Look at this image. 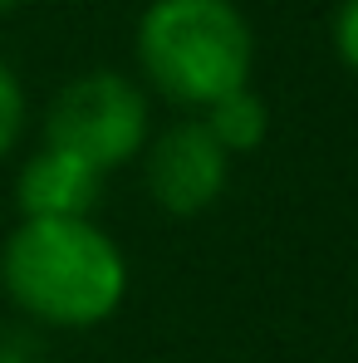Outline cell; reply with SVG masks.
I'll use <instances>...</instances> for the list:
<instances>
[{"label":"cell","instance_id":"cell-8","mask_svg":"<svg viewBox=\"0 0 358 363\" xmlns=\"http://www.w3.org/2000/svg\"><path fill=\"white\" fill-rule=\"evenodd\" d=\"M0 363H50L40 329L25 319H0Z\"/></svg>","mask_w":358,"mask_h":363},{"label":"cell","instance_id":"cell-10","mask_svg":"<svg viewBox=\"0 0 358 363\" xmlns=\"http://www.w3.org/2000/svg\"><path fill=\"white\" fill-rule=\"evenodd\" d=\"M15 5H20V0H0V20H5V15H10Z\"/></svg>","mask_w":358,"mask_h":363},{"label":"cell","instance_id":"cell-2","mask_svg":"<svg viewBox=\"0 0 358 363\" xmlns=\"http://www.w3.org/2000/svg\"><path fill=\"white\" fill-rule=\"evenodd\" d=\"M142 79L181 108H211L250 84L255 35L231 0H152L138 20Z\"/></svg>","mask_w":358,"mask_h":363},{"label":"cell","instance_id":"cell-4","mask_svg":"<svg viewBox=\"0 0 358 363\" xmlns=\"http://www.w3.org/2000/svg\"><path fill=\"white\" fill-rule=\"evenodd\" d=\"M226 182H231V157L201 128V118L172 123L152 138V147H147V191H152L157 211L191 221V216H201L221 201Z\"/></svg>","mask_w":358,"mask_h":363},{"label":"cell","instance_id":"cell-9","mask_svg":"<svg viewBox=\"0 0 358 363\" xmlns=\"http://www.w3.org/2000/svg\"><path fill=\"white\" fill-rule=\"evenodd\" d=\"M329 40H334V55H339V64H344L349 74H358V0H344V5L334 10Z\"/></svg>","mask_w":358,"mask_h":363},{"label":"cell","instance_id":"cell-5","mask_svg":"<svg viewBox=\"0 0 358 363\" xmlns=\"http://www.w3.org/2000/svg\"><path fill=\"white\" fill-rule=\"evenodd\" d=\"M104 196V172L69 157L60 147H40L25 157L15 177V206L20 221H89Z\"/></svg>","mask_w":358,"mask_h":363},{"label":"cell","instance_id":"cell-1","mask_svg":"<svg viewBox=\"0 0 358 363\" xmlns=\"http://www.w3.org/2000/svg\"><path fill=\"white\" fill-rule=\"evenodd\" d=\"M0 290L35 329H94L118 314L128 260L94 216L20 221L0 245Z\"/></svg>","mask_w":358,"mask_h":363},{"label":"cell","instance_id":"cell-6","mask_svg":"<svg viewBox=\"0 0 358 363\" xmlns=\"http://www.w3.org/2000/svg\"><path fill=\"white\" fill-rule=\"evenodd\" d=\"M201 128L221 143L226 157L255 152V147L265 143V133H270V108H265V99L245 84V89H236V94L216 99L211 108H201Z\"/></svg>","mask_w":358,"mask_h":363},{"label":"cell","instance_id":"cell-3","mask_svg":"<svg viewBox=\"0 0 358 363\" xmlns=\"http://www.w3.org/2000/svg\"><path fill=\"white\" fill-rule=\"evenodd\" d=\"M45 147H60L104 177L118 172L147 147L142 89L118 69H89L69 79L45 113Z\"/></svg>","mask_w":358,"mask_h":363},{"label":"cell","instance_id":"cell-7","mask_svg":"<svg viewBox=\"0 0 358 363\" xmlns=\"http://www.w3.org/2000/svg\"><path fill=\"white\" fill-rule=\"evenodd\" d=\"M20 138H25V89H20V74L0 60V162L15 152Z\"/></svg>","mask_w":358,"mask_h":363}]
</instances>
